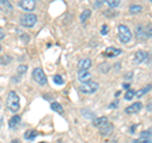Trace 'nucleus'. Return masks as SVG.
Returning a JSON list of instances; mask_svg holds the SVG:
<instances>
[{"label": "nucleus", "instance_id": "obj_1", "mask_svg": "<svg viewBox=\"0 0 152 143\" xmlns=\"http://www.w3.org/2000/svg\"><path fill=\"white\" fill-rule=\"evenodd\" d=\"M7 108L9 109L10 112L15 113L19 110L20 108V100H19V96L15 91H9L8 94V98H7Z\"/></svg>", "mask_w": 152, "mask_h": 143}, {"label": "nucleus", "instance_id": "obj_2", "mask_svg": "<svg viewBox=\"0 0 152 143\" xmlns=\"http://www.w3.org/2000/svg\"><path fill=\"white\" fill-rule=\"evenodd\" d=\"M117 31H118V38H119L122 43H129L132 39V32L129 31V28L124 24H119Z\"/></svg>", "mask_w": 152, "mask_h": 143}, {"label": "nucleus", "instance_id": "obj_3", "mask_svg": "<svg viewBox=\"0 0 152 143\" xmlns=\"http://www.w3.org/2000/svg\"><path fill=\"white\" fill-rule=\"evenodd\" d=\"M98 89H99L98 82L91 81V80L86 81V82H83L80 85V91L84 93V94H94V93H96Z\"/></svg>", "mask_w": 152, "mask_h": 143}, {"label": "nucleus", "instance_id": "obj_4", "mask_svg": "<svg viewBox=\"0 0 152 143\" xmlns=\"http://www.w3.org/2000/svg\"><path fill=\"white\" fill-rule=\"evenodd\" d=\"M33 79H34L36 82L39 85V86H45L47 84V77H46V74L43 72V70L37 67L33 70Z\"/></svg>", "mask_w": 152, "mask_h": 143}, {"label": "nucleus", "instance_id": "obj_5", "mask_svg": "<svg viewBox=\"0 0 152 143\" xmlns=\"http://www.w3.org/2000/svg\"><path fill=\"white\" fill-rule=\"evenodd\" d=\"M36 23H37V17L32 13H28L24 17L20 18V24L23 27H26V28H32Z\"/></svg>", "mask_w": 152, "mask_h": 143}, {"label": "nucleus", "instance_id": "obj_6", "mask_svg": "<svg viewBox=\"0 0 152 143\" xmlns=\"http://www.w3.org/2000/svg\"><path fill=\"white\" fill-rule=\"evenodd\" d=\"M19 7H20L23 10L31 13V12H33L36 9V1L34 0H20Z\"/></svg>", "mask_w": 152, "mask_h": 143}, {"label": "nucleus", "instance_id": "obj_7", "mask_svg": "<svg viewBox=\"0 0 152 143\" xmlns=\"http://www.w3.org/2000/svg\"><path fill=\"white\" fill-rule=\"evenodd\" d=\"M122 53V50L121 48H117V47H108L104 52V56L107 57H117Z\"/></svg>", "mask_w": 152, "mask_h": 143}, {"label": "nucleus", "instance_id": "obj_8", "mask_svg": "<svg viewBox=\"0 0 152 143\" xmlns=\"http://www.w3.org/2000/svg\"><path fill=\"white\" fill-rule=\"evenodd\" d=\"M141 109H142V103L137 101V103H133L132 105L127 107L124 112H126L127 114H133V113H137V112H140Z\"/></svg>", "mask_w": 152, "mask_h": 143}, {"label": "nucleus", "instance_id": "obj_9", "mask_svg": "<svg viewBox=\"0 0 152 143\" xmlns=\"http://www.w3.org/2000/svg\"><path fill=\"white\" fill-rule=\"evenodd\" d=\"M77 79L81 81V82H86V81L91 79V74H90L88 70H80L77 72Z\"/></svg>", "mask_w": 152, "mask_h": 143}, {"label": "nucleus", "instance_id": "obj_10", "mask_svg": "<svg viewBox=\"0 0 152 143\" xmlns=\"http://www.w3.org/2000/svg\"><path fill=\"white\" fill-rule=\"evenodd\" d=\"M91 60L90 58H83V60H80L79 61V63H77V67L79 70H89L90 67H91Z\"/></svg>", "mask_w": 152, "mask_h": 143}, {"label": "nucleus", "instance_id": "obj_11", "mask_svg": "<svg viewBox=\"0 0 152 143\" xmlns=\"http://www.w3.org/2000/svg\"><path fill=\"white\" fill-rule=\"evenodd\" d=\"M147 58V53L145 51H137V53L134 55V62L136 63H142L145 62Z\"/></svg>", "mask_w": 152, "mask_h": 143}, {"label": "nucleus", "instance_id": "obj_12", "mask_svg": "<svg viewBox=\"0 0 152 143\" xmlns=\"http://www.w3.org/2000/svg\"><path fill=\"white\" fill-rule=\"evenodd\" d=\"M107 123H109L107 117H99V118H96V119H94V120H93V124H94L95 127H98L99 129H100L102 127L105 125Z\"/></svg>", "mask_w": 152, "mask_h": 143}, {"label": "nucleus", "instance_id": "obj_13", "mask_svg": "<svg viewBox=\"0 0 152 143\" xmlns=\"http://www.w3.org/2000/svg\"><path fill=\"white\" fill-rule=\"evenodd\" d=\"M136 36H137V38H138L140 41L147 38V36H146V28L142 27V26H137L136 27Z\"/></svg>", "mask_w": 152, "mask_h": 143}, {"label": "nucleus", "instance_id": "obj_14", "mask_svg": "<svg viewBox=\"0 0 152 143\" xmlns=\"http://www.w3.org/2000/svg\"><path fill=\"white\" fill-rule=\"evenodd\" d=\"M19 124H20V117L19 115H14L10 118V120H9V128L14 129V128H17Z\"/></svg>", "mask_w": 152, "mask_h": 143}, {"label": "nucleus", "instance_id": "obj_15", "mask_svg": "<svg viewBox=\"0 0 152 143\" xmlns=\"http://www.w3.org/2000/svg\"><path fill=\"white\" fill-rule=\"evenodd\" d=\"M112 131H113V125L110 124V123H107L105 125L100 128V132H102L103 136H109L112 133Z\"/></svg>", "mask_w": 152, "mask_h": 143}, {"label": "nucleus", "instance_id": "obj_16", "mask_svg": "<svg viewBox=\"0 0 152 143\" xmlns=\"http://www.w3.org/2000/svg\"><path fill=\"white\" fill-rule=\"evenodd\" d=\"M0 5H1V9L4 12H10L13 9L12 4L9 3V0H0Z\"/></svg>", "mask_w": 152, "mask_h": 143}, {"label": "nucleus", "instance_id": "obj_17", "mask_svg": "<svg viewBox=\"0 0 152 143\" xmlns=\"http://www.w3.org/2000/svg\"><path fill=\"white\" fill-rule=\"evenodd\" d=\"M90 15H91V10H89V9H86V10H84L81 14H80V22L81 23H85L88 20V19L90 18Z\"/></svg>", "mask_w": 152, "mask_h": 143}, {"label": "nucleus", "instance_id": "obj_18", "mask_svg": "<svg viewBox=\"0 0 152 143\" xmlns=\"http://www.w3.org/2000/svg\"><path fill=\"white\" fill-rule=\"evenodd\" d=\"M151 89H152V85H147V86L142 88L141 90H138V91L136 93V96H137V98H141V96H143V95H145V94H147V93H148Z\"/></svg>", "mask_w": 152, "mask_h": 143}, {"label": "nucleus", "instance_id": "obj_19", "mask_svg": "<svg viewBox=\"0 0 152 143\" xmlns=\"http://www.w3.org/2000/svg\"><path fill=\"white\" fill-rule=\"evenodd\" d=\"M51 109H52V110H55V112H57L58 114H62V113H64L62 105H61V104H58V103H56V101H53V103L51 104Z\"/></svg>", "mask_w": 152, "mask_h": 143}, {"label": "nucleus", "instance_id": "obj_20", "mask_svg": "<svg viewBox=\"0 0 152 143\" xmlns=\"http://www.w3.org/2000/svg\"><path fill=\"white\" fill-rule=\"evenodd\" d=\"M37 136H38L37 131H27V132L24 133V138H26V139H29V141L34 139Z\"/></svg>", "mask_w": 152, "mask_h": 143}, {"label": "nucleus", "instance_id": "obj_21", "mask_svg": "<svg viewBox=\"0 0 152 143\" xmlns=\"http://www.w3.org/2000/svg\"><path fill=\"white\" fill-rule=\"evenodd\" d=\"M142 12V7L141 5H131L129 7V13L131 14H140Z\"/></svg>", "mask_w": 152, "mask_h": 143}, {"label": "nucleus", "instance_id": "obj_22", "mask_svg": "<svg viewBox=\"0 0 152 143\" xmlns=\"http://www.w3.org/2000/svg\"><path fill=\"white\" fill-rule=\"evenodd\" d=\"M134 96H136V91H134V90H131V89H128L127 93L124 94V99L128 100V101H129V100H132Z\"/></svg>", "mask_w": 152, "mask_h": 143}, {"label": "nucleus", "instance_id": "obj_23", "mask_svg": "<svg viewBox=\"0 0 152 143\" xmlns=\"http://www.w3.org/2000/svg\"><path fill=\"white\" fill-rule=\"evenodd\" d=\"M104 3H107V5L110 8H117L121 4V0H104Z\"/></svg>", "mask_w": 152, "mask_h": 143}, {"label": "nucleus", "instance_id": "obj_24", "mask_svg": "<svg viewBox=\"0 0 152 143\" xmlns=\"http://www.w3.org/2000/svg\"><path fill=\"white\" fill-rule=\"evenodd\" d=\"M27 70H28V66H27V65H20V66H18V69H17V71H18V74H19V75L26 74V72H27Z\"/></svg>", "mask_w": 152, "mask_h": 143}, {"label": "nucleus", "instance_id": "obj_25", "mask_svg": "<svg viewBox=\"0 0 152 143\" xmlns=\"http://www.w3.org/2000/svg\"><path fill=\"white\" fill-rule=\"evenodd\" d=\"M53 81H55V84H57V85H64V79H62V76H60V75H55L53 76Z\"/></svg>", "mask_w": 152, "mask_h": 143}, {"label": "nucleus", "instance_id": "obj_26", "mask_svg": "<svg viewBox=\"0 0 152 143\" xmlns=\"http://www.w3.org/2000/svg\"><path fill=\"white\" fill-rule=\"evenodd\" d=\"M133 143H152V139L151 138H140V139H136L133 141Z\"/></svg>", "mask_w": 152, "mask_h": 143}, {"label": "nucleus", "instance_id": "obj_27", "mask_svg": "<svg viewBox=\"0 0 152 143\" xmlns=\"http://www.w3.org/2000/svg\"><path fill=\"white\" fill-rule=\"evenodd\" d=\"M20 39H22L23 43H28V42H29V36H28V34H22Z\"/></svg>", "mask_w": 152, "mask_h": 143}, {"label": "nucleus", "instance_id": "obj_28", "mask_svg": "<svg viewBox=\"0 0 152 143\" xmlns=\"http://www.w3.org/2000/svg\"><path fill=\"white\" fill-rule=\"evenodd\" d=\"M100 33H102L103 36H105L107 33H108V26H107V24H104V26L102 27V31H100Z\"/></svg>", "mask_w": 152, "mask_h": 143}, {"label": "nucleus", "instance_id": "obj_29", "mask_svg": "<svg viewBox=\"0 0 152 143\" xmlns=\"http://www.w3.org/2000/svg\"><path fill=\"white\" fill-rule=\"evenodd\" d=\"M141 137L142 138H148V137H152V133H148V132H143V133H142V134H141Z\"/></svg>", "mask_w": 152, "mask_h": 143}, {"label": "nucleus", "instance_id": "obj_30", "mask_svg": "<svg viewBox=\"0 0 152 143\" xmlns=\"http://www.w3.org/2000/svg\"><path fill=\"white\" fill-rule=\"evenodd\" d=\"M118 105H119V103H118V100H117V101H114V103H112V104H110V105H109V108H117Z\"/></svg>", "mask_w": 152, "mask_h": 143}, {"label": "nucleus", "instance_id": "obj_31", "mask_svg": "<svg viewBox=\"0 0 152 143\" xmlns=\"http://www.w3.org/2000/svg\"><path fill=\"white\" fill-rule=\"evenodd\" d=\"M123 88H124V89H129V84H123Z\"/></svg>", "mask_w": 152, "mask_h": 143}, {"label": "nucleus", "instance_id": "obj_32", "mask_svg": "<svg viewBox=\"0 0 152 143\" xmlns=\"http://www.w3.org/2000/svg\"><path fill=\"white\" fill-rule=\"evenodd\" d=\"M132 75H133L132 72H129L128 75H126V79H131V77H132Z\"/></svg>", "mask_w": 152, "mask_h": 143}, {"label": "nucleus", "instance_id": "obj_33", "mask_svg": "<svg viewBox=\"0 0 152 143\" xmlns=\"http://www.w3.org/2000/svg\"><path fill=\"white\" fill-rule=\"evenodd\" d=\"M12 143H20V142H19L18 139H13V141H12Z\"/></svg>", "mask_w": 152, "mask_h": 143}, {"label": "nucleus", "instance_id": "obj_34", "mask_svg": "<svg viewBox=\"0 0 152 143\" xmlns=\"http://www.w3.org/2000/svg\"><path fill=\"white\" fill-rule=\"evenodd\" d=\"M151 3H152V0H151Z\"/></svg>", "mask_w": 152, "mask_h": 143}, {"label": "nucleus", "instance_id": "obj_35", "mask_svg": "<svg viewBox=\"0 0 152 143\" xmlns=\"http://www.w3.org/2000/svg\"><path fill=\"white\" fill-rule=\"evenodd\" d=\"M43 143H45V142H43Z\"/></svg>", "mask_w": 152, "mask_h": 143}]
</instances>
